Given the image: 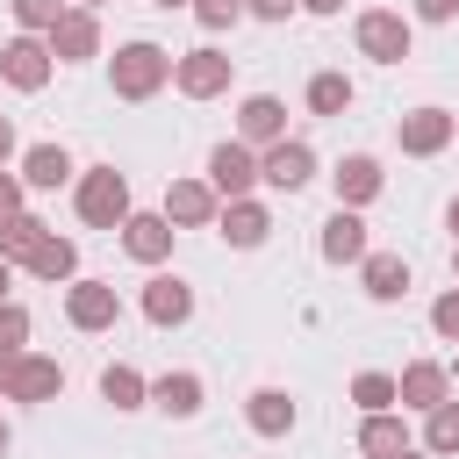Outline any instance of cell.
<instances>
[{
  "label": "cell",
  "mask_w": 459,
  "mask_h": 459,
  "mask_svg": "<svg viewBox=\"0 0 459 459\" xmlns=\"http://www.w3.org/2000/svg\"><path fill=\"white\" fill-rule=\"evenodd\" d=\"M294 7H301V0H244V14H251V22H287Z\"/></svg>",
  "instance_id": "cell-35"
},
{
  "label": "cell",
  "mask_w": 459,
  "mask_h": 459,
  "mask_svg": "<svg viewBox=\"0 0 459 459\" xmlns=\"http://www.w3.org/2000/svg\"><path fill=\"white\" fill-rule=\"evenodd\" d=\"M394 387H402V409H423V416H430V409L452 394V373H445L437 359H409V366L394 373Z\"/></svg>",
  "instance_id": "cell-18"
},
{
  "label": "cell",
  "mask_w": 459,
  "mask_h": 459,
  "mask_svg": "<svg viewBox=\"0 0 459 459\" xmlns=\"http://www.w3.org/2000/svg\"><path fill=\"white\" fill-rule=\"evenodd\" d=\"M72 208H79V222L86 230H122L136 208H129V179L115 172V165H93V172H79V186H72Z\"/></svg>",
  "instance_id": "cell-2"
},
{
  "label": "cell",
  "mask_w": 459,
  "mask_h": 459,
  "mask_svg": "<svg viewBox=\"0 0 459 459\" xmlns=\"http://www.w3.org/2000/svg\"><path fill=\"white\" fill-rule=\"evenodd\" d=\"M230 79H237V57H222L215 43L172 57V86H179L186 100H215V93H230Z\"/></svg>",
  "instance_id": "cell-4"
},
{
  "label": "cell",
  "mask_w": 459,
  "mask_h": 459,
  "mask_svg": "<svg viewBox=\"0 0 459 459\" xmlns=\"http://www.w3.org/2000/svg\"><path fill=\"white\" fill-rule=\"evenodd\" d=\"M22 186H29V179H14V172H0V222H7V215H22Z\"/></svg>",
  "instance_id": "cell-36"
},
{
  "label": "cell",
  "mask_w": 459,
  "mask_h": 459,
  "mask_svg": "<svg viewBox=\"0 0 459 459\" xmlns=\"http://www.w3.org/2000/svg\"><path fill=\"white\" fill-rule=\"evenodd\" d=\"M351 108V79L344 72H316L308 79V115H344Z\"/></svg>",
  "instance_id": "cell-29"
},
{
  "label": "cell",
  "mask_w": 459,
  "mask_h": 459,
  "mask_svg": "<svg viewBox=\"0 0 459 459\" xmlns=\"http://www.w3.org/2000/svg\"><path fill=\"white\" fill-rule=\"evenodd\" d=\"M143 316H151L158 330H179V323L194 316V287H186L179 273H151V280H143Z\"/></svg>",
  "instance_id": "cell-17"
},
{
  "label": "cell",
  "mask_w": 459,
  "mask_h": 459,
  "mask_svg": "<svg viewBox=\"0 0 459 459\" xmlns=\"http://www.w3.org/2000/svg\"><path fill=\"white\" fill-rule=\"evenodd\" d=\"M308 14H344V0H301Z\"/></svg>",
  "instance_id": "cell-39"
},
{
  "label": "cell",
  "mask_w": 459,
  "mask_h": 459,
  "mask_svg": "<svg viewBox=\"0 0 459 459\" xmlns=\"http://www.w3.org/2000/svg\"><path fill=\"white\" fill-rule=\"evenodd\" d=\"M22 179H29L36 194H57V186L72 179V151H65V143H36V151L22 158Z\"/></svg>",
  "instance_id": "cell-24"
},
{
  "label": "cell",
  "mask_w": 459,
  "mask_h": 459,
  "mask_svg": "<svg viewBox=\"0 0 459 459\" xmlns=\"http://www.w3.org/2000/svg\"><path fill=\"white\" fill-rule=\"evenodd\" d=\"M208 186H215L222 201H244L251 186H265V179H258V151H251L244 136L215 143V151H208Z\"/></svg>",
  "instance_id": "cell-8"
},
{
  "label": "cell",
  "mask_w": 459,
  "mask_h": 459,
  "mask_svg": "<svg viewBox=\"0 0 459 459\" xmlns=\"http://www.w3.org/2000/svg\"><path fill=\"white\" fill-rule=\"evenodd\" d=\"M0 459H7V423H0Z\"/></svg>",
  "instance_id": "cell-44"
},
{
  "label": "cell",
  "mask_w": 459,
  "mask_h": 459,
  "mask_svg": "<svg viewBox=\"0 0 459 459\" xmlns=\"http://www.w3.org/2000/svg\"><path fill=\"white\" fill-rule=\"evenodd\" d=\"M201 402H208V387H201V373H186V366L151 380V409H165V416H179V423L201 416Z\"/></svg>",
  "instance_id": "cell-20"
},
{
  "label": "cell",
  "mask_w": 459,
  "mask_h": 459,
  "mask_svg": "<svg viewBox=\"0 0 459 459\" xmlns=\"http://www.w3.org/2000/svg\"><path fill=\"white\" fill-rule=\"evenodd\" d=\"M100 402L129 416V409H143V402H151V380H143L136 366H122V359H115V366H100Z\"/></svg>",
  "instance_id": "cell-25"
},
{
  "label": "cell",
  "mask_w": 459,
  "mask_h": 459,
  "mask_svg": "<svg viewBox=\"0 0 459 459\" xmlns=\"http://www.w3.org/2000/svg\"><path fill=\"white\" fill-rule=\"evenodd\" d=\"M79 7H108V0H79Z\"/></svg>",
  "instance_id": "cell-46"
},
{
  "label": "cell",
  "mask_w": 459,
  "mask_h": 459,
  "mask_svg": "<svg viewBox=\"0 0 459 459\" xmlns=\"http://www.w3.org/2000/svg\"><path fill=\"white\" fill-rule=\"evenodd\" d=\"M258 179H265L273 194H301V186L316 179V151H308L301 136H280V143L258 151Z\"/></svg>",
  "instance_id": "cell-7"
},
{
  "label": "cell",
  "mask_w": 459,
  "mask_h": 459,
  "mask_svg": "<svg viewBox=\"0 0 459 459\" xmlns=\"http://www.w3.org/2000/svg\"><path fill=\"white\" fill-rule=\"evenodd\" d=\"M29 344V308L22 301H0V359H14Z\"/></svg>",
  "instance_id": "cell-33"
},
{
  "label": "cell",
  "mask_w": 459,
  "mask_h": 459,
  "mask_svg": "<svg viewBox=\"0 0 459 459\" xmlns=\"http://www.w3.org/2000/svg\"><path fill=\"white\" fill-rule=\"evenodd\" d=\"M394 459H430V452H416V445H409V452H394Z\"/></svg>",
  "instance_id": "cell-43"
},
{
  "label": "cell",
  "mask_w": 459,
  "mask_h": 459,
  "mask_svg": "<svg viewBox=\"0 0 459 459\" xmlns=\"http://www.w3.org/2000/svg\"><path fill=\"white\" fill-rule=\"evenodd\" d=\"M359 280H366L373 301H402V294H409V258H402V251H366V258H359Z\"/></svg>",
  "instance_id": "cell-21"
},
{
  "label": "cell",
  "mask_w": 459,
  "mask_h": 459,
  "mask_svg": "<svg viewBox=\"0 0 459 459\" xmlns=\"http://www.w3.org/2000/svg\"><path fill=\"white\" fill-rule=\"evenodd\" d=\"M50 57H57V65L100 57V22H93V7H65V22L50 29Z\"/></svg>",
  "instance_id": "cell-12"
},
{
  "label": "cell",
  "mask_w": 459,
  "mask_h": 459,
  "mask_svg": "<svg viewBox=\"0 0 459 459\" xmlns=\"http://www.w3.org/2000/svg\"><path fill=\"white\" fill-rule=\"evenodd\" d=\"M50 72H57V57H50V36H7L0 43V79L14 86V93H43L50 86Z\"/></svg>",
  "instance_id": "cell-3"
},
{
  "label": "cell",
  "mask_w": 459,
  "mask_h": 459,
  "mask_svg": "<svg viewBox=\"0 0 459 459\" xmlns=\"http://www.w3.org/2000/svg\"><path fill=\"white\" fill-rule=\"evenodd\" d=\"M43 237H50V230H43V222H36L29 208H22V215H7V222H0V258H14V265H29Z\"/></svg>",
  "instance_id": "cell-27"
},
{
  "label": "cell",
  "mask_w": 459,
  "mask_h": 459,
  "mask_svg": "<svg viewBox=\"0 0 459 459\" xmlns=\"http://www.w3.org/2000/svg\"><path fill=\"white\" fill-rule=\"evenodd\" d=\"M445 222H452V237H459V194H452V208H445Z\"/></svg>",
  "instance_id": "cell-41"
},
{
  "label": "cell",
  "mask_w": 459,
  "mask_h": 459,
  "mask_svg": "<svg viewBox=\"0 0 459 459\" xmlns=\"http://www.w3.org/2000/svg\"><path fill=\"white\" fill-rule=\"evenodd\" d=\"M151 7H165V14H172V7H194V0H151Z\"/></svg>",
  "instance_id": "cell-42"
},
{
  "label": "cell",
  "mask_w": 459,
  "mask_h": 459,
  "mask_svg": "<svg viewBox=\"0 0 459 459\" xmlns=\"http://www.w3.org/2000/svg\"><path fill=\"white\" fill-rule=\"evenodd\" d=\"M0 394H7V402H57V394H65V366H57L50 351H22V359L7 366V380H0Z\"/></svg>",
  "instance_id": "cell-9"
},
{
  "label": "cell",
  "mask_w": 459,
  "mask_h": 459,
  "mask_svg": "<svg viewBox=\"0 0 459 459\" xmlns=\"http://www.w3.org/2000/svg\"><path fill=\"white\" fill-rule=\"evenodd\" d=\"M165 215H172V230H208L222 215V194L208 179H172L165 186Z\"/></svg>",
  "instance_id": "cell-11"
},
{
  "label": "cell",
  "mask_w": 459,
  "mask_h": 459,
  "mask_svg": "<svg viewBox=\"0 0 459 459\" xmlns=\"http://www.w3.org/2000/svg\"><path fill=\"white\" fill-rule=\"evenodd\" d=\"M351 402L373 416V409H402V387H394V373H359L351 380Z\"/></svg>",
  "instance_id": "cell-30"
},
{
  "label": "cell",
  "mask_w": 459,
  "mask_h": 459,
  "mask_svg": "<svg viewBox=\"0 0 459 459\" xmlns=\"http://www.w3.org/2000/svg\"><path fill=\"white\" fill-rule=\"evenodd\" d=\"M215 230H222V244H237V251H258L265 237H273V208L265 201H222V215H215Z\"/></svg>",
  "instance_id": "cell-15"
},
{
  "label": "cell",
  "mask_w": 459,
  "mask_h": 459,
  "mask_svg": "<svg viewBox=\"0 0 459 459\" xmlns=\"http://www.w3.org/2000/svg\"><path fill=\"white\" fill-rule=\"evenodd\" d=\"M65 323L72 330H115L122 323V294H115V280H65Z\"/></svg>",
  "instance_id": "cell-6"
},
{
  "label": "cell",
  "mask_w": 459,
  "mask_h": 459,
  "mask_svg": "<svg viewBox=\"0 0 459 459\" xmlns=\"http://www.w3.org/2000/svg\"><path fill=\"white\" fill-rule=\"evenodd\" d=\"M7 158H14V122L0 115V172H7Z\"/></svg>",
  "instance_id": "cell-38"
},
{
  "label": "cell",
  "mask_w": 459,
  "mask_h": 459,
  "mask_svg": "<svg viewBox=\"0 0 459 459\" xmlns=\"http://www.w3.org/2000/svg\"><path fill=\"white\" fill-rule=\"evenodd\" d=\"M351 36H359V57H373V65H402V57H409V43H416L409 14H394V7H366Z\"/></svg>",
  "instance_id": "cell-5"
},
{
  "label": "cell",
  "mask_w": 459,
  "mask_h": 459,
  "mask_svg": "<svg viewBox=\"0 0 459 459\" xmlns=\"http://www.w3.org/2000/svg\"><path fill=\"white\" fill-rule=\"evenodd\" d=\"M7 280H14V258H0V301H7Z\"/></svg>",
  "instance_id": "cell-40"
},
{
  "label": "cell",
  "mask_w": 459,
  "mask_h": 459,
  "mask_svg": "<svg viewBox=\"0 0 459 459\" xmlns=\"http://www.w3.org/2000/svg\"><path fill=\"white\" fill-rule=\"evenodd\" d=\"M330 265H359L373 244H366V222H359V208H337L330 222H323V244H316Z\"/></svg>",
  "instance_id": "cell-19"
},
{
  "label": "cell",
  "mask_w": 459,
  "mask_h": 459,
  "mask_svg": "<svg viewBox=\"0 0 459 459\" xmlns=\"http://www.w3.org/2000/svg\"><path fill=\"white\" fill-rule=\"evenodd\" d=\"M186 14H194L208 36H215V29H237V22H244V0H194Z\"/></svg>",
  "instance_id": "cell-32"
},
{
  "label": "cell",
  "mask_w": 459,
  "mask_h": 459,
  "mask_svg": "<svg viewBox=\"0 0 459 459\" xmlns=\"http://www.w3.org/2000/svg\"><path fill=\"white\" fill-rule=\"evenodd\" d=\"M430 330H437L445 344H459V287H445V294L430 301Z\"/></svg>",
  "instance_id": "cell-34"
},
{
  "label": "cell",
  "mask_w": 459,
  "mask_h": 459,
  "mask_svg": "<svg viewBox=\"0 0 459 459\" xmlns=\"http://www.w3.org/2000/svg\"><path fill=\"white\" fill-rule=\"evenodd\" d=\"M423 452H430V459H452V452H459V402H452V394L423 416Z\"/></svg>",
  "instance_id": "cell-28"
},
{
  "label": "cell",
  "mask_w": 459,
  "mask_h": 459,
  "mask_svg": "<svg viewBox=\"0 0 459 459\" xmlns=\"http://www.w3.org/2000/svg\"><path fill=\"white\" fill-rule=\"evenodd\" d=\"M244 423H251L258 437H287V430H294V394H287V387H251Z\"/></svg>",
  "instance_id": "cell-22"
},
{
  "label": "cell",
  "mask_w": 459,
  "mask_h": 459,
  "mask_svg": "<svg viewBox=\"0 0 459 459\" xmlns=\"http://www.w3.org/2000/svg\"><path fill=\"white\" fill-rule=\"evenodd\" d=\"M394 136H402L409 158H437V151L459 136V115H452V108H409V115L394 122Z\"/></svg>",
  "instance_id": "cell-10"
},
{
  "label": "cell",
  "mask_w": 459,
  "mask_h": 459,
  "mask_svg": "<svg viewBox=\"0 0 459 459\" xmlns=\"http://www.w3.org/2000/svg\"><path fill=\"white\" fill-rule=\"evenodd\" d=\"M14 7V22L29 29V36H50L57 22H65V0H7Z\"/></svg>",
  "instance_id": "cell-31"
},
{
  "label": "cell",
  "mask_w": 459,
  "mask_h": 459,
  "mask_svg": "<svg viewBox=\"0 0 459 459\" xmlns=\"http://www.w3.org/2000/svg\"><path fill=\"white\" fill-rule=\"evenodd\" d=\"M359 452H366V459H394V452H409V423H402L394 409H373V416L359 423Z\"/></svg>",
  "instance_id": "cell-23"
},
{
  "label": "cell",
  "mask_w": 459,
  "mask_h": 459,
  "mask_svg": "<svg viewBox=\"0 0 459 459\" xmlns=\"http://www.w3.org/2000/svg\"><path fill=\"white\" fill-rule=\"evenodd\" d=\"M416 14H423V22H452V14H459V0H416Z\"/></svg>",
  "instance_id": "cell-37"
},
{
  "label": "cell",
  "mask_w": 459,
  "mask_h": 459,
  "mask_svg": "<svg viewBox=\"0 0 459 459\" xmlns=\"http://www.w3.org/2000/svg\"><path fill=\"white\" fill-rule=\"evenodd\" d=\"M330 186H337V208H366V201H380V186H387V172H380V158H366V151H351V158H337V172H330Z\"/></svg>",
  "instance_id": "cell-14"
},
{
  "label": "cell",
  "mask_w": 459,
  "mask_h": 459,
  "mask_svg": "<svg viewBox=\"0 0 459 459\" xmlns=\"http://www.w3.org/2000/svg\"><path fill=\"white\" fill-rule=\"evenodd\" d=\"M108 79H115V93L122 100H151V93H165L172 86V50H158V43H122L115 57H108Z\"/></svg>",
  "instance_id": "cell-1"
},
{
  "label": "cell",
  "mask_w": 459,
  "mask_h": 459,
  "mask_svg": "<svg viewBox=\"0 0 459 459\" xmlns=\"http://www.w3.org/2000/svg\"><path fill=\"white\" fill-rule=\"evenodd\" d=\"M237 136H244L251 151L280 143V136H287V100H280V93H244V108H237Z\"/></svg>",
  "instance_id": "cell-13"
},
{
  "label": "cell",
  "mask_w": 459,
  "mask_h": 459,
  "mask_svg": "<svg viewBox=\"0 0 459 459\" xmlns=\"http://www.w3.org/2000/svg\"><path fill=\"white\" fill-rule=\"evenodd\" d=\"M172 237H179V230H172V215H165V208H158V215H129V222H122V251H129L136 265H165V258H172Z\"/></svg>",
  "instance_id": "cell-16"
},
{
  "label": "cell",
  "mask_w": 459,
  "mask_h": 459,
  "mask_svg": "<svg viewBox=\"0 0 459 459\" xmlns=\"http://www.w3.org/2000/svg\"><path fill=\"white\" fill-rule=\"evenodd\" d=\"M29 273L36 280H79V244L72 237H43L36 258H29Z\"/></svg>",
  "instance_id": "cell-26"
},
{
  "label": "cell",
  "mask_w": 459,
  "mask_h": 459,
  "mask_svg": "<svg viewBox=\"0 0 459 459\" xmlns=\"http://www.w3.org/2000/svg\"><path fill=\"white\" fill-rule=\"evenodd\" d=\"M452 280H459V244H452Z\"/></svg>",
  "instance_id": "cell-45"
}]
</instances>
